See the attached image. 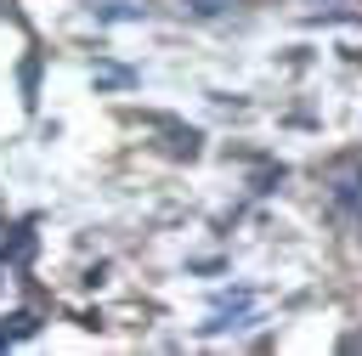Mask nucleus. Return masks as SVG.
Instances as JSON below:
<instances>
[{
    "label": "nucleus",
    "instance_id": "f03ea898",
    "mask_svg": "<svg viewBox=\"0 0 362 356\" xmlns=\"http://www.w3.org/2000/svg\"><path fill=\"white\" fill-rule=\"evenodd\" d=\"M34 328H40V316H34V311H17V316H6V322H0V345H17V339H28Z\"/></svg>",
    "mask_w": 362,
    "mask_h": 356
},
{
    "label": "nucleus",
    "instance_id": "f257e3e1",
    "mask_svg": "<svg viewBox=\"0 0 362 356\" xmlns=\"http://www.w3.org/2000/svg\"><path fill=\"white\" fill-rule=\"evenodd\" d=\"M328 203L351 220V226H362V158H334L328 164Z\"/></svg>",
    "mask_w": 362,
    "mask_h": 356
},
{
    "label": "nucleus",
    "instance_id": "7ed1b4c3",
    "mask_svg": "<svg viewBox=\"0 0 362 356\" xmlns=\"http://www.w3.org/2000/svg\"><path fill=\"white\" fill-rule=\"evenodd\" d=\"M181 6H187L192 17H221V11H232L238 0H181Z\"/></svg>",
    "mask_w": 362,
    "mask_h": 356
}]
</instances>
